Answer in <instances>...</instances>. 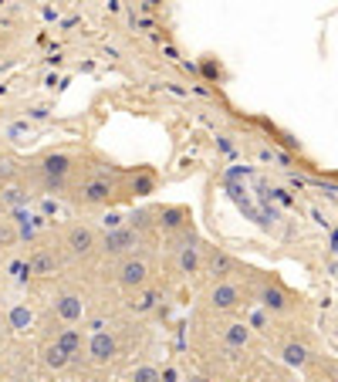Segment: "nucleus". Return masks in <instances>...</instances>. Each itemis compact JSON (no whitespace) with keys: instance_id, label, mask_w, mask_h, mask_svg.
<instances>
[{"instance_id":"17","label":"nucleus","mask_w":338,"mask_h":382,"mask_svg":"<svg viewBox=\"0 0 338 382\" xmlns=\"http://www.w3.org/2000/svg\"><path fill=\"white\" fill-rule=\"evenodd\" d=\"M183 224H186V210H183V206H169V210H163V220H159L163 230H179Z\"/></svg>"},{"instance_id":"22","label":"nucleus","mask_w":338,"mask_h":382,"mask_svg":"<svg viewBox=\"0 0 338 382\" xmlns=\"http://www.w3.org/2000/svg\"><path fill=\"white\" fill-rule=\"evenodd\" d=\"M190 382H210V379H207V376H193Z\"/></svg>"},{"instance_id":"16","label":"nucleus","mask_w":338,"mask_h":382,"mask_svg":"<svg viewBox=\"0 0 338 382\" xmlns=\"http://www.w3.org/2000/svg\"><path fill=\"white\" fill-rule=\"evenodd\" d=\"M68 362H71V355H65L58 345H47V348H44V365H47V369L58 372V369H65Z\"/></svg>"},{"instance_id":"15","label":"nucleus","mask_w":338,"mask_h":382,"mask_svg":"<svg viewBox=\"0 0 338 382\" xmlns=\"http://www.w3.org/2000/svg\"><path fill=\"white\" fill-rule=\"evenodd\" d=\"M281 355H284V362H288V365H295V369L308 362V348H304L301 342H288L284 348H281Z\"/></svg>"},{"instance_id":"12","label":"nucleus","mask_w":338,"mask_h":382,"mask_svg":"<svg viewBox=\"0 0 338 382\" xmlns=\"http://www.w3.org/2000/svg\"><path fill=\"white\" fill-rule=\"evenodd\" d=\"M260 305L267 308V311H284L288 308V295L281 291V288H260Z\"/></svg>"},{"instance_id":"2","label":"nucleus","mask_w":338,"mask_h":382,"mask_svg":"<svg viewBox=\"0 0 338 382\" xmlns=\"http://www.w3.org/2000/svg\"><path fill=\"white\" fill-rule=\"evenodd\" d=\"M98 247H102L109 257H119V254H128L132 247H139V233L128 227H115L98 240Z\"/></svg>"},{"instance_id":"21","label":"nucleus","mask_w":338,"mask_h":382,"mask_svg":"<svg viewBox=\"0 0 338 382\" xmlns=\"http://www.w3.org/2000/svg\"><path fill=\"white\" fill-rule=\"evenodd\" d=\"M14 173H17V166H14V159H7V156H3V159H0V183H3V180H10Z\"/></svg>"},{"instance_id":"11","label":"nucleus","mask_w":338,"mask_h":382,"mask_svg":"<svg viewBox=\"0 0 338 382\" xmlns=\"http://www.w3.org/2000/svg\"><path fill=\"white\" fill-rule=\"evenodd\" d=\"M7 321H10L14 332H27V328L34 325V311H31L27 305H14L10 308V315H7Z\"/></svg>"},{"instance_id":"7","label":"nucleus","mask_w":338,"mask_h":382,"mask_svg":"<svg viewBox=\"0 0 338 382\" xmlns=\"http://www.w3.org/2000/svg\"><path fill=\"white\" fill-rule=\"evenodd\" d=\"M54 311L61 315V321L75 325V321H82L84 318V301L78 298V295H61V298L54 301Z\"/></svg>"},{"instance_id":"1","label":"nucleus","mask_w":338,"mask_h":382,"mask_svg":"<svg viewBox=\"0 0 338 382\" xmlns=\"http://www.w3.org/2000/svg\"><path fill=\"white\" fill-rule=\"evenodd\" d=\"M65 247H68L71 257H88V254H95L98 237H95V230L88 227V224H75V227H68V233H65Z\"/></svg>"},{"instance_id":"3","label":"nucleus","mask_w":338,"mask_h":382,"mask_svg":"<svg viewBox=\"0 0 338 382\" xmlns=\"http://www.w3.org/2000/svg\"><path fill=\"white\" fill-rule=\"evenodd\" d=\"M119 284H122V288H128V291L146 288V284H149V264H146L142 257L128 254L126 261L119 264Z\"/></svg>"},{"instance_id":"6","label":"nucleus","mask_w":338,"mask_h":382,"mask_svg":"<svg viewBox=\"0 0 338 382\" xmlns=\"http://www.w3.org/2000/svg\"><path fill=\"white\" fill-rule=\"evenodd\" d=\"M41 173H44V180L54 187V183H61L68 173H71V156H65V153H51V156H44V162H41Z\"/></svg>"},{"instance_id":"18","label":"nucleus","mask_w":338,"mask_h":382,"mask_svg":"<svg viewBox=\"0 0 338 382\" xmlns=\"http://www.w3.org/2000/svg\"><path fill=\"white\" fill-rule=\"evenodd\" d=\"M128 382H163V372H159L156 365H135Z\"/></svg>"},{"instance_id":"9","label":"nucleus","mask_w":338,"mask_h":382,"mask_svg":"<svg viewBox=\"0 0 338 382\" xmlns=\"http://www.w3.org/2000/svg\"><path fill=\"white\" fill-rule=\"evenodd\" d=\"M27 270H31L34 277H51V274L58 270V257H54L51 251H38V254L31 257V264H27Z\"/></svg>"},{"instance_id":"4","label":"nucleus","mask_w":338,"mask_h":382,"mask_svg":"<svg viewBox=\"0 0 338 382\" xmlns=\"http://www.w3.org/2000/svg\"><path fill=\"white\" fill-rule=\"evenodd\" d=\"M115 355H119V342H115L112 332H95V335L88 339V359H91L95 365H109Z\"/></svg>"},{"instance_id":"13","label":"nucleus","mask_w":338,"mask_h":382,"mask_svg":"<svg viewBox=\"0 0 338 382\" xmlns=\"http://www.w3.org/2000/svg\"><path fill=\"white\" fill-rule=\"evenodd\" d=\"M54 345H58L65 355H78V348H82V332H78V328H65V332L54 339Z\"/></svg>"},{"instance_id":"10","label":"nucleus","mask_w":338,"mask_h":382,"mask_svg":"<svg viewBox=\"0 0 338 382\" xmlns=\"http://www.w3.org/2000/svg\"><path fill=\"white\" fill-rule=\"evenodd\" d=\"M223 342L230 345V348H244V345L251 342V328H247L244 321H230V325L223 328Z\"/></svg>"},{"instance_id":"5","label":"nucleus","mask_w":338,"mask_h":382,"mask_svg":"<svg viewBox=\"0 0 338 382\" xmlns=\"http://www.w3.org/2000/svg\"><path fill=\"white\" fill-rule=\"evenodd\" d=\"M240 301H244V295H240V288H237V284H227V281L213 284L210 305L216 308V311H234V308H240Z\"/></svg>"},{"instance_id":"14","label":"nucleus","mask_w":338,"mask_h":382,"mask_svg":"<svg viewBox=\"0 0 338 382\" xmlns=\"http://www.w3.org/2000/svg\"><path fill=\"white\" fill-rule=\"evenodd\" d=\"M196 268H200V247L183 244V247H179V270H183V274H193Z\"/></svg>"},{"instance_id":"20","label":"nucleus","mask_w":338,"mask_h":382,"mask_svg":"<svg viewBox=\"0 0 338 382\" xmlns=\"http://www.w3.org/2000/svg\"><path fill=\"white\" fill-rule=\"evenodd\" d=\"M14 240H17V230L10 227L7 220H0V247H10Z\"/></svg>"},{"instance_id":"19","label":"nucleus","mask_w":338,"mask_h":382,"mask_svg":"<svg viewBox=\"0 0 338 382\" xmlns=\"http://www.w3.org/2000/svg\"><path fill=\"white\" fill-rule=\"evenodd\" d=\"M153 190H156V180H153L149 173H142V176L132 180V193H135V196H149Z\"/></svg>"},{"instance_id":"8","label":"nucleus","mask_w":338,"mask_h":382,"mask_svg":"<svg viewBox=\"0 0 338 382\" xmlns=\"http://www.w3.org/2000/svg\"><path fill=\"white\" fill-rule=\"evenodd\" d=\"M112 196V183L109 180H91L82 187V203H109Z\"/></svg>"}]
</instances>
